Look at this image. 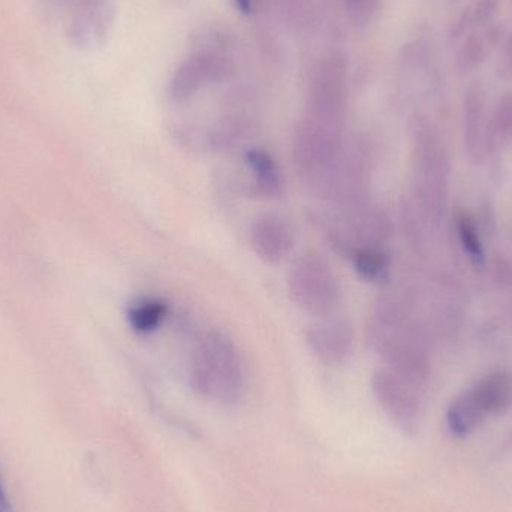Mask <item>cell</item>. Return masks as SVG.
<instances>
[{
	"mask_svg": "<svg viewBox=\"0 0 512 512\" xmlns=\"http://www.w3.org/2000/svg\"><path fill=\"white\" fill-rule=\"evenodd\" d=\"M486 104L480 86L469 87L465 96V132L472 149L481 147L487 137Z\"/></svg>",
	"mask_w": 512,
	"mask_h": 512,
	"instance_id": "cell-16",
	"label": "cell"
},
{
	"mask_svg": "<svg viewBox=\"0 0 512 512\" xmlns=\"http://www.w3.org/2000/svg\"><path fill=\"white\" fill-rule=\"evenodd\" d=\"M372 390L382 411L399 429L417 432L423 415L420 385L381 367L373 373Z\"/></svg>",
	"mask_w": 512,
	"mask_h": 512,
	"instance_id": "cell-8",
	"label": "cell"
},
{
	"mask_svg": "<svg viewBox=\"0 0 512 512\" xmlns=\"http://www.w3.org/2000/svg\"><path fill=\"white\" fill-rule=\"evenodd\" d=\"M189 384L210 402H239L245 390V366L236 343L221 331L204 333L192 351Z\"/></svg>",
	"mask_w": 512,
	"mask_h": 512,
	"instance_id": "cell-1",
	"label": "cell"
},
{
	"mask_svg": "<svg viewBox=\"0 0 512 512\" xmlns=\"http://www.w3.org/2000/svg\"><path fill=\"white\" fill-rule=\"evenodd\" d=\"M511 403L512 376L505 372L493 373L451 403L447 412L448 429L457 438H465L487 418L510 408Z\"/></svg>",
	"mask_w": 512,
	"mask_h": 512,
	"instance_id": "cell-5",
	"label": "cell"
},
{
	"mask_svg": "<svg viewBox=\"0 0 512 512\" xmlns=\"http://www.w3.org/2000/svg\"><path fill=\"white\" fill-rule=\"evenodd\" d=\"M369 339L388 369L414 384H426L429 363L405 309L393 298L376 304L369 322Z\"/></svg>",
	"mask_w": 512,
	"mask_h": 512,
	"instance_id": "cell-2",
	"label": "cell"
},
{
	"mask_svg": "<svg viewBox=\"0 0 512 512\" xmlns=\"http://www.w3.org/2000/svg\"><path fill=\"white\" fill-rule=\"evenodd\" d=\"M504 39V27L495 23L469 33L460 41L454 56V69L457 74L468 75L477 71L496 50L501 48Z\"/></svg>",
	"mask_w": 512,
	"mask_h": 512,
	"instance_id": "cell-12",
	"label": "cell"
},
{
	"mask_svg": "<svg viewBox=\"0 0 512 512\" xmlns=\"http://www.w3.org/2000/svg\"><path fill=\"white\" fill-rule=\"evenodd\" d=\"M288 292L303 312L315 318L330 316L339 306V277L324 256L307 252L298 256L289 268Z\"/></svg>",
	"mask_w": 512,
	"mask_h": 512,
	"instance_id": "cell-4",
	"label": "cell"
},
{
	"mask_svg": "<svg viewBox=\"0 0 512 512\" xmlns=\"http://www.w3.org/2000/svg\"><path fill=\"white\" fill-rule=\"evenodd\" d=\"M170 313V307L161 298L143 297L128 307L126 318L132 330L140 334H149L158 330Z\"/></svg>",
	"mask_w": 512,
	"mask_h": 512,
	"instance_id": "cell-15",
	"label": "cell"
},
{
	"mask_svg": "<svg viewBox=\"0 0 512 512\" xmlns=\"http://www.w3.org/2000/svg\"><path fill=\"white\" fill-rule=\"evenodd\" d=\"M234 3L242 14L251 15L254 12V0H234Z\"/></svg>",
	"mask_w": 512,
	"mask_h": 512,
	"instance_id": "cell-22",
	"label": "cell"
},
{
	"mask_svg": "<svg viewBox=\"0 0 512 512\" xmlns=\"http://www.w3.org/2000/svg\"><path fill=\"white\" fill-rule=\"evenodd\" d=\"M355 270L366 280H381L388 271V256L384 249H361L351 255Z\"/></svg>",
	"mask_w": 512,
	"mask_h": 512,
	"instance_id": "cell-17",
	"label": "cell"
},
{
	"mask_svg": "<svg viewBox=\"0 0 512 512\" xmlns=\"http://www.w3.org/2000/svg\"><path fill=\"white\" fill-rule=\"evenodd\" d=\"M346 62L340 54L325 57L313 74L304 116L345 128L348 84Z\"/></svg>",
	"mask_w": 512,
	"mask_h": 512,
	"instance_id": "cell-7",
	"label": "cell"
},
{
	"mask_svg": "<svg viewBox=\"0 0 512 512\" xmlns=\"http://www.w3.org/2000/svg\"><path fill=\"white\" fill-rule=\"evenodd\" d=\"M496 74L501 80H512V33L505 36L504 42H502Z\"/></svg>",
	"mask_w": 512,
	"mask_h": 512,
	"instance_id": "cell-20",
	"label": "cell"
},
{
	"mask_svg": "<svg viewBox=\"0 0 512 512\" xmlns=\"http://www.w3.org/2000/svg\"><path fill=\"white\" fill-rule=\"evenodd\" d=\"M245 162L251 171L252 186L256 194L267 198L282 195L283 186H285L282 171L270 152L258 147L249 149L245 153Z\"/></svg>",
	"mask_w": 512,
	"mask_h": 512,
	"instance_id": "cell-13",
	"label": "cell"
},
{
	"mask_svg": "<svg viewBox=\"0 0 512 512\" xmlns=\"http://www.w3.org/2000/svg\"><path fill=\"white\" fill-rule=\"evenodd\" d=\"M501 0H471L451 24L450 41L460 42L469 33L493 23Z\"/></svg>",
	"mask_w": 512,
	"mask_h": 512,
	"instance_id": "cell-14",
	"label": "cell"
},
{
	"mask_svg": "<svg viewBox=\"0 0 512 512\" xmlns=\"http://www.w3.org/2000/svg\"><path fill=\"white\" fill-rule=\"evenodd\" d=\"M459 236L462 240L463 248L468 252L474 261L481 262L484 258L483 246H481L480 236L477 228L471 219L462 216L459 219Z\"/></svg>",
	"mask_w": 512,
	"mask_h": 512,
	"instance_id": "cell-19",
	"label": "cell"
},
{
	"mask_svg": "<svg viewBox=\"0 0 512 512\" xmlns=\"http://www.w3.org/2000/svg\"><path fill=\"white\" fill-rule=\"evenodd\" d=\"M451 2H453V0H451Z\"/></svg>",
	"mask_w": 512,
	"mask_h": 512,
	"instance_id": "cell-25",
	"label": "cell"
},
{
	"mask_svg": "<svg viewBox=\"0 0 512 512\" xmlns=\"http://www.w3.org/2000/svg\"><path fill=\"white\" fill-rule=\"evenodd\" d=\"M280 12L288 21H298L303 15L306 0H277Z\"/></svg>",
	"mask_w": 512,
	"mask_h": 512,
	"instance_id": "cell-21",
	"label": "cell"
},
{
	"mask_svg": "<svg viewBox=\"0 0 512 512\" xmlns=\"http://www.w3.org/2000/svg\"><path fill=\"white\" fill-rule=\"evenodd\" d=\"M306 343L321 363L339 366L346 363L354 352V328L346 319L322 316L307 328Z\"/></svg>",
	"mask_w": 512,
	"mask_h": 512,
	"instance_id": "cell-10",
	"label": "cell"
},
{
	"mask_svg": "<svg viewBox=\"0 0 512 512\" xmlns=\"http://www.w3.org/2000/svg\"><path fill=\"white\" fill-rule=\"evenodd\" d=\"M0 512H14L11 502H9L8 496H6L5 489H3L2 481H0Z\"/></svg>",
	"mask_w": 512,
	"mask_h": 512,
	"instance_id": "cell-23",
	"label": "cell"
},
{
	"mask_svg": "<svg viewBox=\"0 0 512 512\" xmlns=\"http://www.w3.org/2000/svg\"><path fill=\"white\" fill-rule=\"evenodd\" d=\"M251 243L259 259L267 264H279L294 249V233L283 216L262 213L252 222Z\"/></svg>",
	"mask_w": 512,
	"mask_h": 512,
	"instance_id": "cell-11",
	"label": "cell"
},
{
	"mask_svg": "<svg viewBox=\"0 0 512 512\" xmlns=\"http://www.w3.org/2000/svg\"><path fill=\"white\" fill-rule=\"evenodd\" d=\"M358 0H348V3H349V8H351V6H354L355 3H357Z\"/></svg>",
	"mask_w": 512,
	"mask_h": 512,
	"instance_id": "cell-24",
	"label": "cell"
},
{
	"mask_svg": "<svg viewBox=\"0 0 512 512\" xmlns=\"http://www.w3.org/2000/svg\"><path fill=\"white\" fill-rule=\"evenodd\" d=\"M222 45L218 42H204L177 66L168 87L174 102L189 101L204 87L221 83L233 75V59L225 53Z\"/></svg>",
	"mask_w": 512,
	"mask_h": 512,
	"instance_id": "cell-6",
	"label": "cell"
},
{
	"mask_svg": "<svg viewBox=\"0 0 512 512\" xmlns=\"http://www.w3.org/2000/svg\"><path fill=\"white\" fill-rule=\"evenodd\" d=\"M487 137L501 143L512 140V93L502 96L496 104L487 125Z\"/></svg>",
	"mask_w": 512,
	"mask_h": 512,
	"instance_id": "cell-18",
	"label": "cell"
},
{
	"mask_svg": "<svg viewBox=\"0 0 512 512\" xmlns=\"http://www.w3.org/2000/svg\"><path fill=\"white\" fill-rule=\"evenodd\" d=\"M114 21L113 0H77L66 18V39L75 50H99L110 39Z\"/></svg>",
	"mask_w": 512,
	"mask_h": 512,
	"instance_id": "cell-9",
	"label": "cell"
},
{
	"mask_svg": "<svg viewBox=\"0 0 512 512\" xmlns=\"http://www.w3.org/2000/svg\"><path fill=\"white\" fill-rule=\"evenodd\" d=\"M330 209L325 227L339 251L351 256L361 249H382L390 234V224L385 213L366 195L334 204Z\"/></svg>",
	"mask_w": 512,
	"mask_h": 512,
	"instance_id": "cell-3",
	"label": "cell"
}]
</instances>
